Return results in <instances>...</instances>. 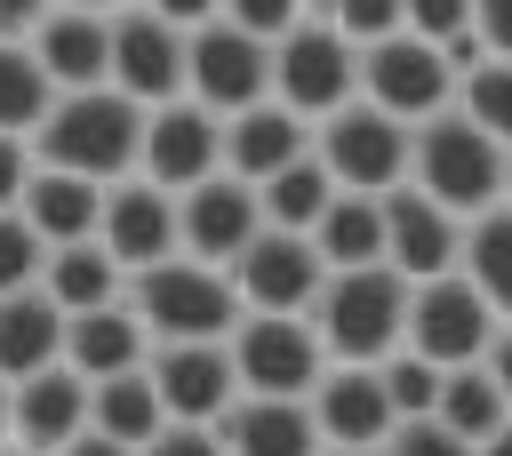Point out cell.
<instances>
[{
  "label": "cell",
  "instance_id": "c3c4849f",
  "mask_svg": "<svg viewBox=\"0 0 512 456\" xmlns=\"http://www.w3.org/2000/svg\"><path fill=\"white\" fill-rule=\"evenodd\" d=\"M0 456H48V448H24V440H0Z\"/></svg>",
  "mask_w": 512,
  "mask_h": 456
},
{
  "label": "cell",
  "instance_id": "ab89813d",
  "mask_svg": "<svg viewBox=\"0 0 512 456\" xmlns=\"http://www.w3.org/2000/svg\"><path fill=\"white\" fill-rule=\"evenodd\" d=\"M136 456H224V440H216V424H160Z\"/></svg>",
  "mask_w": 512,
  "mask_h": 456
},
{
  "label": "cell",
  "instance_id": "277c9868",
  "mask_svg": "<svg viewBox=\"0 0 512 456\" xmlns=\"http://www.w3.org/2000/svg\"><path fill=\"white\" fill-rule=\"evenodd\" d=\"M128 312L144 320L152 344H176V336H232L240 320V288L224 264H200V256H160L144 272H128Z\"/></svg>",
  "mask_w": 512,
  "mask_h": 456
},
{
  "label": "cell",
  "instance_id": "4dcf8cb0",
  "mask_svg": "<svg viewBox=\"0 0 512 456\" xmlns=\"http://www.w3.org/2000/svg\"><path fill=\"white\" fill-rule=\"evenodd\" d=\"M432 416H440L448 432H464V440L480 448V440H488V432H496V424H504L512 408H504V392H496V376H488L480 360H456V368L440 376V400H432Z\"/></svg>",
  "mask_w": 512,
  "mask_h": 456
},
{
  "label": "cell",
  "instance_id": "1f68e13d",
  "mask_svg": "<svg viewBox=\"0 0 512 456\" xmlns=\"http://www.w3.org/2000/svg\"><path fill=\"white\" fill-rule=\"evenodd\" d=\"M48 104H56V88H48L40 56H32L24 40H0V128L32 144V128H40V112H48Z\"/></svg>",
  "mask_w": 512,
  "mask_h": 456
},
{
  "label": "cell",
  "instance_id": "f5cc1de1",
  "mask_svg": "<svg viewBox=\"0 0 512 456\" xmlns=\"http://www.w3.org/2000/svg\"><path fill=\"white\" fill-rule=\"evenodd\" d=\"M0 440H8V384H0Z\"/></svg>",
  "mask_w": 512,
  "mask_h": 456
},
{
  "label": "cell",
  "instance_id": "f546056e",
  "mask_svg": "<svg viewBox=\"0 0 512 456\" xmlns=\"http://www.w3.org/2000/svg\"><path fill=\"white\" fill-rule=\"evenodd\" d=\"M328 192H336V176L320 168V152H296L288 168H272V176L256 184V208H264V224H280V232H312V216L328 208Z\"/></svg>",
  "mask_w": 512,
  "mask_h": 456
},
{
  "label": "cell",
  "instance_id": "ba28073f",
  "mask_svg": "<svg viewBox=\"0 0 512 456\" xmlns=\"http://www.w3.org/2000/svg\"><path fill=\"white\" fill-rule=\"evenodd\" d=\"M224 352H232L240 392H296L304 400L320 384V368H328V352H320V336H312L304 312H240L232 336H224Z\"/></svg>",
  "mask_w": 512,
  "mask_h": 456
},
{
  "label": "cell",
  "instance_id": "f907efd6",
  "mask_svg": "<svg viewBox=\"0 0 512 456\" xmlns=\"http://www.w3.org/2000/svg\"><path fill=\"white\" fill-rule=\"evenodd\" d=\"M296 8H304V16H328V0H296Z\"/></svg>",
  "mask_w": 512,
  "mask_h": 456
},
{
  "label": "cell",
  "instance_id": "7a4b0ae2",
  "mask_svg": "<svg viewBox=\"0 0 512 456\" xmlns=\"http://www.w3.org/2000/svg\"><path fill=\"white\" fill-rule=\"evenodd\" d=\"M304 320L328 360H384L408 320V280L392 264H336V272H320Z\"/></svg>",
  "mask_w": 512,
  "mask_h": 456
},
{
  "label": "cell",
  "instance_id": "d6986e66",
  "mask_svg": "<svg viewBox=\"0 0 512 456\" xmlns=\"http://www.w3.org/2000/svg\"><path fill=\"white\" fill-rule=\"evenodd\" d=\"M456 240H464V216H448L432 192H416L408 176L384 192V264L400 280H432L456 264Z\"/></svg>",
  "mask_w": 512,
  "mask_h": 456
},
{
  "label": "cell",
  "instance_id": "b9f144b4",
  "mask_svg": "<svg viewBox=\"0 0 512 456\" xmlns=\"http://www.w3.org/2000/svg\"><path fill=\"white\" fill-rule=\"evenodd\" d=\"M24 176H32V144L0 128V208H16V192H24Z\"/></svg>",
  "mask_w": 512,
  "mask_h": 456
},
{
  "label": "cell",
  "instance_id": "e575fe53",
  "mask_svg": "<svg viewBox=\"0 0 512 456\" xmlns=\"http://www.w3.org/2000/svg\"><path fill=\"white\" fill-rule=\"evenodd\" d=\"M40 264H48L40 232H32L16 208H0V296H8V288H32V280H40Z\"/></svg>",
  "mask_w": 512,
  "mask_h": 456
},
{
  "label": "cell",
  "instance_id": "8d00e7d4",
  "mask_svg": "<svg viewBox=\"0 0 512 456\" xmlns=\"http://www.w3.org/2000/svg\"><path fill=\"white\" fill-rule=\"evenodd\" d=\"M328 24H336L352 48H368V40L400 32V0H328Z\"/></svg>",
  "mask_w": 512,
  "mask_h": 456
},
{
  "label": "cell",
  "instance_id": "8fae6325",
  "mask_svg": "<svg viewBox=\"0 0 512 456\" xmlns=\"http://www.w3.org/2000/svg\"><path fill=\"white\" fill-rule=\"evenodd\" d=\"M224 168V120L192 96H168V104H144V144H136V176H152L160 192H184L200 176Z\"/></svg>",
  "mask_w": 512,
  "mask_h": 456
},
{
  "label": "cell",
  "instance_id": "60d3db41",
  "mask_svg": "<svg viewBox=\"0 0 512 456\" xmlns=\"http://www.w3.org/2000/svg\"><path fill=\"white\" fill-rule=\"evenodd\" d=\"M472 32H480V48H488V56H504V64H512V0H472Z\"/></svg>",
  "mask_w": 512,
  "mask_h": 456
},
{
  "label": "cell",
  "instance_id": "ee69618b",
  "mask_svg": "<svg viewBox=\"0 0 512 456\" xmlns=\"http://www.w3.org/2000/svg\"><path fill=\"white\" fill-rule=\"evenodd\" d=\"M48 8H56V0H0V40H24Z\"/></svg>",
  "mask_w": 512,
  "mask_h": 456
},
{
  "label": "cell",
  "instance_id": "836d02e7",
  "mask_svg": "<svg viewBox=\"0 0 512 456\" xmlns=\"http://www.w3.org/2000/svg\"><path fill=\"white\" fill-rule=\"evenodd\" d=\"M376 376H384V392H392V416H432V400H440V360H424V352H408V344H392L384 360H376Z\"/></svg>",
  "mask_w": 512,
  "mask_h": 456
},
{
  "label": "cell",
  "instance_id": "7c38bea8",
  "mask_svg": "<svg viewBox=\"0 0 512 456\" xmlns=\"http://www.w3.org/2000/svg\"><path fill=\"white\" fill-rule=\"evenodd\" d=\"M144 376H152L168 424H216V416L240 400V376H232L224 336H176V344H152V352H144Z\"/></svg>",
  "mask_w": 512,
  "mask_h": 456
},
{
  "label": "cell",
  "instance_id": "f35d334b",
  "mask_svg": "<svg viewBox=\"0 0 512 456\" xmlns=\"http://www.w3.org/2000/svg\"><path fill=\"white\" fill-rule=\"evenodd\" d=\"M472 24V0H400V32H424V40H448Z\"/></svg>",
  "mask_w": 512,
  "mask_h": 456
},
{
  "label": "cell",
  "instance_id": "d6a6232c",
  "mask_svg": "<svg viewBox=\"0 0 512 456\" xmlns=\"http://www.w3.org/2000/svg\"><path fill=\"white\" fill-rule=\"evenodd\" d=\"M472 128H488L504 152H512V64L504 56H488V64H472L464 80H456V96H448Z\"/></svg>",
  "mask_w": 512,
  "mask_h": 456
},
{
  "label": "cell",
  "instance_id": "ffe728a7",
  "mask_svg": "<svg viewBox=\"0 0 512 456\" xmlns=\"http://www.w3.org/2000/svg\"><path fill=\"white\" fill-rule=\"evenodd\" d=\"M296 152H312V120L288 112L280 96H256L240 112H224V176L240 184H264L272 168H288Z\"/></svg>",
  "mask_w": 512,
  "mask_h": 456
},
{
  "label": "cell",
  "instance_id": "5b68a950",
  "mask_svg": "<svg viewBox=\"0 0 512 456\" xmlns=\"http://www.w3.org/2000/svg\"><path fill=\"white\" fill-rule=\"evenodd\" d=\"M272 96L304 120H328L336 104L360 96V48L328 24V16H296L272 40Z\"/></svg>",
  "mask_w": 512,
  "mask_h": 456
},
{
  "label": "cell",
  "instance_id": "74e56055",
  "mask_svg": "<svg viewBox=\"0 0 512 456\" xmlns=\"http://www.w3.org/2000/svg\"><path fill=\"white\" fill-rule=\"evenodd\" d=\"M216 16H224V24H240V32H256V40L272 48L304 8H296V0H216Z\"/></svg>",
  "mask_w": 512,
  "mask_h": 456
},
{
  "label": "cell",
  "instance_id": "9a60e30c",
  "mask_svg": "<svg viewBox=\"0 0 512 456\" xmlns=\"http://www.w3.org/2000/svg\"><path fill=\"white\" fill-rule=\"evenodd\" d=\"M256 232H264L256 184H240V176L216 168V176H200V184L176 192V248H184V256H200V264H232Z\"/></svg>",
  "mask_w": 512,
  "mask_h": 456
},
{
  "label": "cell",
  "instance_id": "7402d4cb",
  "mask_svg": "<svg viewBox=\"0 0 512 456\" xmlns=\"http://www.w3.org/2000/svg\"><path fill=\"white\" fill-rule=\"evenodd\" d=\"M224 456H320V424L296 392H240L216 416Z\"/></svg>",
  "mask_w": 512,
  "mask_h": 456
},
{
  "label": "cell",
  "instance_id": "6da1fadb",
  "mask_svg": "<svg viewBox=\"0 0 512 456\" xmlns=\"http://www.w3.org/2000/svg\"><path fill=\"white\" fill-rule=\"evenodd\" d=\"M136 144H144V104L120 88H56V104L32 128V160L40 168H72L96 184L136 176Z\"/></svg>",
  "mask_w": 512,
  "mask_h": 456
},
{
  "label": "cell",
  "instance_id": "4316f807",
  "mask_svg": "<svg viewBox=\"0 0 512 456\" xmlns=\"http://www.w3.org/2000/svg\"><path fill=\"white\" fill-rule=\"evenodd\" d=\"M312 248L320 264H384V192H328V208L312 216Z\"/></svg>",
  "mask_w": 512,
  "mask_h": 456
},
{
  "label": "cell",
  "instance_id": "816d5d0a",
  "mask_svg": "<svg viewBox=\"0 0 512 456\" xmlns=\"http://www.w3.org/2000/svg\"><path fill=\"white\" fill-rule=\"evenodd\" d=\"M72 8H128V0H72Z\"/></svg>",
  "mask_w": 512,
  "mask_h": 456
},
{
  "label": "cell",
  "instance_id": "d4e9b609",
  "mask_svg": "<svg viewBox=\"0 0 512 456\" xmlns=\"http://www.w3.org/2000/svg\"><path fill=\"white\" fill-rule=\"evenodd\" d=\"M48 360H64V312L48 304L40 280H32V288H8V296H0V384L32 376V368H48Z\"/></svg>",
  "mask_w": 512,
  "mask_h": 456
},
{
  "label": "cell",
  "instance_id": "d590c367",
  "mask_svg": "<svg viewBox=\"0 0 512 456\" xmlns=\"http://www.w3.org/2000/svg\"><path fill=\"white\" fill-rule=\"evenodd\" d=\"M384 456H480L464 432H448L440 416H400L392 432H384Z\"/></svg>",
  "mask_w": 512,
  "mask_h": 456
},
{
  "label": "cell",
  "instance_id": "8992f818",
  "mask_svg": "<svg viewBox=\"0 0 512 456\" xmlns=\"http://www.w3.org/2000/svg\"><path fill=\"white\" fill-rule=\"evenodd\" d=\"M312 152L336 176V192H392L408 176V120L376 112L368 96H352L328 120H312Z\"/></svg>",
  "mask_w": 512,
  "mask_h": 456
},
{
  "label": "cell",
  "instance_id": "f6af8a7d",
  "mask_svg": "<svg viewBox=\"0 0 512 456\" xmlns=\"http://www.w3.org/2000/svg\"><path fill=\"white\" fill-rule=\"evenodd\" d=\"M144 8H152V16H168V24H184V32L216 16V0H144Z\"/></svg>",
  "mask_w": 512,
  "mask_h": 456
},
{
  "label": "cell",
  "instance_id": "bcb514c9",
  "mask_svg": "<svg viewBox=\"0 0 512 456\" xmlns=\"http://www.w3.org/2000/svg\"><path fill=\"white\" fill-rule=\"evenodd\" d=\"M56 456H136V448H120V440H104V432H88V424H80V432H72Z\"/></svg>",
  "mask_w": 512,
  "mask_h": 456
},
{
  "label": "cell",
  "instance_id": "7bdbcfd3",
  "mask_svg": "<svg viewBox=\"0 0 512 456\" xmlns=\"http://www.w3.org/2000/svg\"><path fill=\"white\" fill-rule=\"evenodd\" d=\"M480 368L496 376V392H504V408H512V320H496V336H488V352H480Z\"/></svg>",
  "mask_w": 512,
  "mask_h": 456
},
{
  "label": "cell",
  "instance_id": "cb8c5ba5",
  "mask_svg": "<svg viewBox=\"0 0 512 456\" xmlns=\"http://www.w3.org/2000/svg\"><path fill=\"white\" fill-rule=\"evenodd\" d=\"M152 352V336H144V320L128 312V296L120 304H96V312H72L64 320V368L72 376H120V368H136Z\"/></svg>",
  "mask_w": 512,
  "mask_h": 456
},
{
  "label": "cell",
  "instance_id": "e0dca14e",
  "mask_svg": "<svg viewBox=\"0 0 512 456\" xmlns=\"http://www.w3.org/2000/svg\"><path fill=\"white\" fill-rule=\"evenodd\" d=\"M24 48L40 56L48 88H112V8H72V0H56V8L24 32Z\"/></svg>",
  "mask_w": 512,
  "mask_h": 456
},
{
  "label": "cell",
  "instance_id": "484cf974",
  "mask_svg": "<svg viewBox=\"0 0 512 456\" xmlns=\"http://www.w3.org/2000/svg\"><path fill=\"white\" fill-rule=\"evenodd\" d=\"M40 288H48V304L72 320V312L120 304V296H128V272H120V256H112L104 240H72V248H48V264H40Z\"/></svg>",
  "mask_w": 512,
  "mask_h": 456
},
{
  "label": "cell",
  "instance_id": "9c48e42d",
  "mask_svg": "<svg viewBox=\"0 0 512 456\" xmlns=\"http://www.w3.org/2000/svg\"><path fill=\"white\" fill-rule=\"evenodd\" d=\"M184 96L208 104L216 120L256 104V96H272V48L256 32H240V24H224V16L192 24L184 32Z\"/></svg>",
  "mask_w": 512,
  "mask_h": 456
},
{
  "label": "cell",
  "instance_id": "ac0fdd59",
  "mask_svg": "<svg viewBox=\"0 0 512 456\" xmlns=\"http://www.w3.org/2000/svg\"><path fill=\"white\" fill-rule=\"evenodd\" d=\"M96 240L120 256V272H144V264L176 256V192H160L152 176H120V184H104Z\"/></svg>",
  "mask_w": 512,
  "mask_h": 456
},
{
  "label": "cell",
  "instance_id": "7dc6e473",
  "mask_svg": "<svg viewBox=\"0 0 512 456\" xmlns=\"http://www.w3.org/2000/svg\"><path fill=\"white\" fill-rule=\"evenodd\" d=\"M480 456H512V416H504V424H496V432L480 440Z\"/></svg>",
  "mask_w": 512,
  "mask_h": 456
},
{
  "label": "cell",
  "instance_id": "603a6c76",
  "mask_svg": "<svg viewBox=\"0 0 512 456\" xmlns=\"http://www.w3.org/2000/svg\"><path fill=\"white\" fill-rule=\"evenodd\" d=\"M16 216L40 232V248H72V240H96V216H104V184L96 176H72V168H40L24 176L16 192Z\"/></svg>",
  "mask_w": 512,
  "mask_h": 456
},
{
  "label": "cell",
  "instance_id": "3957f363",
  "mask_svg": "<svg viewBox=\"0 0 512 456\" xmlns=\"http://www.w3.org/2000/svg\"><path fill=\"white\" fill-rule=\"evenodd\" d=\"M408 184L432 192L448 216H480L504 200V144L488 128H472L456 104H440L432 120L408 128Z\"/></svg>",
  "mask_w": 512,
  "mask_h": 456
},
{
  "label": "cell",
  "instance_id": "f1b7e54d",
  "mask_svg": "<svg viewBox=\"0 0 512 456\" xmlns=\"http://www.w3.org/2000/svg\"><path fill=\"white\" fill-rule=\"evenodd\" d=\"M456 272L488 296L496 320H512V200L464 216V240H456Z\"/></svg>",
  "mask_w": 512,
  "mask_h": 456
},
{
  "label": "cell",
  "instance_id": "83f0119b",
  "mask_svg": "<svg viewBox=\"0 0 512 456\" xmlns=\"http://www.w3.org/2000/svg\"><path fill=\"white\" fill-rule=\"evenodd\" d=\"M160 424H168V408H160L144 360L120 368V376H96V384H88V432H104V440H120V448H144Z\"/></svg>",
  "mask_w": 512,
  "mask_h": 456
},
{
  "label": "cell",
  "instance_id": "4fadbf2b",
  "mask_svg": "<svg viewBox=\"0 0 512 456\" xmlns=\"http://www.w3.org/2000/svg\"><path fill=\"white\" fill-rule=\"evenodd\" d=\"M224 272H232V288H240V312H304L328 264H320L312 232H280V224H264Z\"/></svg>",
  "mask_w": 512,
  "mask_h": 456
},
{
  "label": "cell",
  "instance_id": "30bf717a",
  "mask_svg": "<svg viewBox=\"0 0 512 456\" xmlns=\"http://www.w3.org/2000/svg\"><path fill=\"white\" fill-rule=\"evenodd\" d=\"M360 96L376 104V112H392V120H432L448 96H456V72H448V56H440V40H424V32H384V40H368L360 48Z\"/></svg>",
  "mask_w": 512,
  "mask_h": 456
},
{
  "label": "cell",
  "instance_id": "db71d44e",
  "mask_svg": "<svg viewBox=\"0 0 512 456\" xmlns=\"http://www.w3.org/2000/svg\"><path fill=\"white\" fill-rule=\"evenodd\" d=\"M504 200H512V152H504Z\"/></svg>",
  "mask_w": 512,
  "mask_h": 456
},
{
  "label": "cell",
  "instance_id": "2e32d148",
  "mask_svg": "<svg viewBox=\"0 0 512 456\" xmlns=\"http://www.w3.org/2000/svg\"><path fill=\"white\" fill-rule=\"evenodd\" d=\"M304 408H312V424H320V448H376V440L400 424L376 360H328L320 384L304 392Z\"/></svg>",
  "mask_w": 512,
  "mask_h": 456
},
{
  "label": "cell",
  "instance_id": "44dd1931",
  "mask_svg": "<svg viewBox=\"0 0 512 456\" xmlns=\"http://www.w3.org/2000/svg\"><path fill=\"white\" fill-rule=\"evenodd\" d=\"M80 424H88V376H72L64 360H48V368H32V376L8 384V440L56 456Z\"/></svg>",
  "mask_w": 512,
  "mask_h": 456
},
{
  "label": "cell",
  "instance_id": "681fc988",
  "mask_svg": "<svg viewBox=\"0 0 512 456\" xmlns=\"http://www.w3.org/2000/svg\"><path fill=\"white\" fill-rule=\"evenodd\" d=\"M320 456H384V440L376 448H320Z\"/></svg>",
  "mask_w": 512,
  "mask_h": 456
},
{
  "label": "cell",
  "instance_id": "52a82bcc",
  "mask_svg": "<svg viewBox=\"0 0 512 456\" xmlns=\"http://www.w3.org/2000/svg\"><path fill=\"white\" fill-rule=\"evenodd\" d=\"M488 336H496V312H488V296H480L456 264L432 272V280H408V320H400V344H408V352L456 368V360H480Z\"/></svg>",
  "mask_w": 512,
  "mask_h": 456
},
{
  "label": "cell",
  "instance_id": "5bb4252c",
  "mask_svg": "<svg viewBox=\"0 0 512 456\" xmlns=\"http://www.w3.org/2000/svg\"><path fill=\"white\" fill-rule=\"evenodd\" d=\"M112 88L136 96V104L184 96V24L152 16L144 0L112 8Z\"/></svg>",
  "mask_w": 512,
  "mask_h": 456
}]
</instances>
